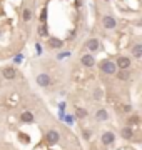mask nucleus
<instances>
[{"label": "nucleus", "mask_w": 142, "mask_h": 150, "mask_svg": "<svg viewBox=\"0 0 142 150\" xmlns=\"http://www.w3.org/2000/svg\"><path fill=\"white\" fill-rule=\"evenodd\" d=\"M80 62H82L84 67H94V65H95V59H94V55H90V54L82 55Z\"/></svg>", "instance_id": "nucleus-7"}, {"label": "nucleus", "mask_w": 142, "mask_h": 150, "mask_svg": "<svg viewBox=\"0 0 142 150\" xmlns=\"http://www.w3.org/2000/svg\"><path fill=\"white\" fill-rule=\"evenodd\" d=\"M132 55L136 57V59H141L142 57V43H136L134 48H132Z\"/></svg>", "instance_id": "nucleus-14"}, {"label": "nucleus", "mask_w": 142, "mask_h": 150, "mask_svg": "<svg viewBox=\"0 0 142 150\" xmlns=\"http://www.w3.org/2000/svg\"><path fill=\"white\" fill-rule=\"evenodd\" d=\"M37 33L40 37H49V28L45 27V23H42V25L37 28Z\"/></svg>", "instance_id": "nucleus-15"}, {"label": "nucleus", "mask_w": 142, "mask_h": 150, "mask_svg": "<svg viewBox=\"0 0 142 150\" xmlns=\"http://www.w3.org/2000/svg\"><path fill=\"white\" fill-rule=\"evenodd\" d=\"M40 20H42V23H45V20H47V10H42V13H40Z\"/></svg>", "instance_id": "nucleus-20"}, {"label": "nucleus", "mask_w": 142, "mask_h": 150, "mask_svg": "<svg viewBox=\"0 0 142 150\" xmlns=\"http://www.w3.org/2000/svg\"><path fill=\"white\" fill-rule=\"evenodd\" d=\"M99 45H100V42H99L97 38H89L87 42H85V47H87V50H90V52L99 50Z\"/></svg>", "instance_id": "nucleus-8"}, {"label": "nucleus", "mask_w": 142, "mask_h": 150, "mask_svg": "<svg viewBox=\"0 0 142 150\" xmlns=\"http://www.w3.org/2000/svg\"><path fill=\"white\" fill-rule=\"evenodd\" d=\"M122 110H124V112H127V113H129V112H131V110H132V107H131V105H124V107H122Z\"/></svg>", "instance_id": "nucleus-23"}, {"label": "nucleus", "mask_w": 142, "mask_h": 150, "mask_svg": "<svg viewBox=\"0 0 142 150\" xmlns=\"http://www.w3.org/2000/svg\"><path fill=\"white\" fill-rule=\"evenodd\" d=\"M100 142L104 145H112L115 142V134L114 132H104L100 135Z\"/></svg>", "instance_id": "nucleus-4"}, {"label": "nucleus", "mask_w": 142, "mask_h": 150, "mask_svg": "<svg viewBox=\"0 0 142 150\" xmlns=\"http://www.w3.org/2000/svg\"><path fill=\"white\" fill-rule=\"evenodd\" d=\"M2 75L5 77L7 80H12V79H15V75H17V70L13 69V67H7V69H4V72H2Z\"/></svg>", "instance_id": "nucleus-10"}, {"label": "nucleus", "mask_w": 142, "mask_h": 150, "mask_svg": "<svg viewBox=\"0 0 142 150\" xmlns=\"http://www.w3.org/2000/svg\"><path fill=\"white\" fill-rule=\"evenodd\" d=\"M139 122V117H132L131 120H129V123H137Z\"/></svg>", "instance_id": "nucleus-24"}, {"label": "nucleus", "mask_w": 142, "mask_h": 150, "mask_svg": "<svg viewBox=\"0 0 142 150\" xmlns=\"http://www.w3.org/2000/svg\"><path fill=\"white\" fill-rule=\"evenodd\" d=\"M20 139H23V142H25V144L28 142V137H27V135H20Z\"/></svg>", "instance_id": "nucleus-25"}, {"label": "nucleus", "mask_w": 142, "mask_h": 150, "mask_svg": "<svg viewBox=\"0 0 142 150\" xmlns=\"http://www.w3.org/2000/svg\"><path fill=\"white\" fill-rule=\"evenodd\" d=\"M84 139H85V140H89V139H90V132H89V130H84Z\"/></svg>", "instance_id": "nucleus-22"}, {"label": "nucleus", "mask_w": 142, "mask_h": 150, "mask_svg": "<svg viewBox=\"0 0 142 150\" xmlns=\"http://www.w3.org/2000/svg\"><path fill=\"white\" fill-rule=\"evenodd\" d=\"M20 118H22V122H32L33 120V113L32 112H22Z\"/></svg>", "instance_id": "nucleus-16"}, {"label": "nucleus", "mask_w": 142, "mask_h": 150, "mask_svg": "<svg viewBox=\"0 0 142 150\" xmlns=\"http://www.w3.org/2000/svg\"><path fill=\"white\" fill-rule=\"evenodd\" d=\"M13 60H15L17 64H20V62H22V60H23V55H22V54H18V55H15V59H13Z\"/></svg>", "instance_id": "nucleus-21"}, {"label": "nucleus", "mask_w": 142, "mask_h": 150, "mask_svg": "<svg viewBox=\"0 0 142 150\" xmlns=\"http://www.w3.org/2000/svg\"><path fill=\"white\" fill-rule=\"evenodd\" d=\"M49 47L57 50V48H62V47H64V42H62L60 38H57V37H50V38H49Z\"/></svg>", "instance_id": "nucleus-9"}, {"label": "nucleus", "mask_w": 142, "mask_h": 150, "mask_svg": "<svg viewBox=\"0 0 142 150\" xmlns=\"http://www.w3.org/2000/svg\"><path fill=\"white\" fill-rule=\"evenodd\" d=\"M102 97H104L102 88H95V90H94V100H102Z\"/></svg>", "instance_id": "nucleus-17"}, {"label": "nucleus", "mask_w": 142, "mask_h": 150, "mask_svg": "<svg viewBox=\"0 0 142 150\" xmlns=\"http://www.w3.org/2000/svg\"><path fill=\"white\" fill-rule=\"evenodd\" d=\"M30 18H32V12L28 10V8H25V10H23V20L28 22Z\"/></svg>", "instance_id": "nucleus-19"}, {"label": "nucleus", "mask_w": 142, "mask_h": 150, "mask_svg": "<svg viewBox=\"0 0 142 150\" xmlns=\"http://www.w3.org/2000/svg\"><path fill=\"white\" fill-rule=\"evenodd\" d=\"M107 2H109V0H107Z\"/></svg>", "instance_id": "nucleus-26"}, {"label": "nucleus", "mask_w": 142, "mask_h": 150, "mask_svg": "<svg viewBox=\"0 0 142 150\" xmlns=\"http://www.w3.org/2000/svg\"><path fill=\"white\" fill-rule=\"evenodd\" d=\"M45 139H47L49 145H54V144H57V142L60 140V134L57 132V130H49L47 135H45Z\"/></svg>", "instance_id": "nucleus-5"}, {"label": "nucleus", "mask_w": 142, "mask_h": 150, "mask_svg": "<svg viewBox=\"0 0 142 150\" xmlns=\"http://www.w3.org/2000/svg\"><path fill=\"white\" fill-rule=\"evenodd\" d=\"M131 64H132V60L129 59V57H126V55H122V57H119L117 59V69L120 70H124V69H131Z\"/></svg>", "instance_id": "nucleus-3"}, {"label": "nucleus", "mask_w": 142, "mask_h": 150, "mask_svg": "<svg viewBox=\"0 0 142 150\" xmlns=\"http://www.w3.org/2000/svg\"><path fill=\"white\" fill-rule=\"evenodd\" d=\"M115 74H117V79H119V80H129V79H131V72H129V69L119 70V72H115Z\"/></svg>", "instance_id": "nucleus-12"}, {"label": "nucleus", "mask_w": 142, "mask_h": 150, "mask_svg": "<svg viewBox=\"0 0 142 150\" xmlns=\"http://www.w3.org/2000/svg\"><path fill=\"white\" fill-rule=\"evenodd\" d=\"M37 85H40V87L52 85V79L49 77V74H38L37 75Z\"/></svg>", "instance_id": "nucleus-2"}, {"label": "nucleus", "mask_w": 142, "mask_h": 150, "mask_svg": "<svg viewBox=\"0 0 142 150\" xmlns=\"http://www.w3.org/2000/svg\"><path fill=\"white\" fill-rule=\"evenodd\" d=\"M102 25H104L105 28H115V25H117V20H115L114 17L105 15L104 18H102Z\"/></svg>", "instance_id": "nucleus-6"}, {"label": "nucleus", "mask_w": 142, "mask_h": 150, "mask_svg": "<svg viewBox=\"0 0 142 150\" xmlns=\"http://www.w3.org/2000/svg\"><path fill=\"white\" fill-rule=\"evenodd\" d=\"M100 72H104L105 75H114L117 72V65L115 62L112 60H104L102 64H100Z\"/></svg>", "instance_id": "nucleus-1"}, {"label": "nucleus", "mask_w": 142, "mask_h": 150, "mask_svg": "<svg viewBox=\"0 0 142 150\" xmlns=\"http://www.w3.org/2000/svg\"><path fill=\"white\" fill-rule=\"evenodd\" d=\"M120 135H122V139L129 140V139H132V137H134V132H132L131 127H124V129H122V132H120Z\"/></svg>", "instance_id": "nucleus-13"}, {"label": "nucleus", "mask_w": 142, "mask_h": 150, "mask_svg": "<svg viewBox=\"0 0 142 150\" xmlns=\"http://www.w3.org/2000/svg\"><path fill=\"white\" fill-rule=\"evenodd\" d=\"M95 118H97L99 122H105L109 118V112L105 108H99L97 112H95Z\"/></svg>", "instance_id": "nucleus-11"}, {"label": "nucleus", "mask_w": 142, "mask_h": 150, "mask_svg": "<svg viewBox=\"0 0 142 150\" xmlns=\"http://www.w3.org/2000/svg\"><path fill=\"white\" fill-rule=\"evenodd\" d=\"M75 115L79 118H85V117H87V110H85V108H77Z\"/></svg>", "instance_id": "nucleus-18"}]
</instances>
